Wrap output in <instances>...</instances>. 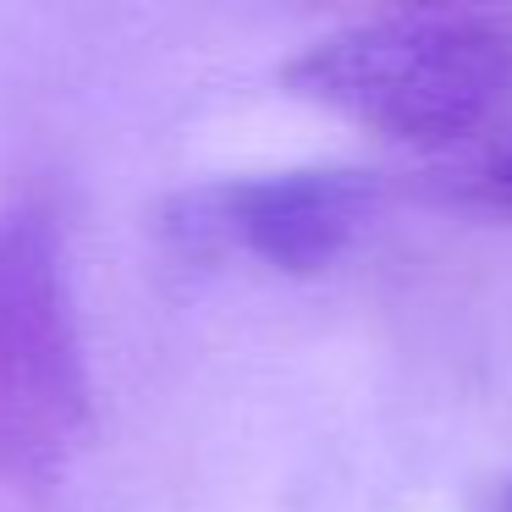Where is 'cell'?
Listing matches in <instances>:
<instances>
[{
	"instance_id": "cell-1",
	"label": "cell",
	"mask_w": 512,
	"mask_h": 512,
	"mask_svg": "<svg viewBox=\"0 0 512 512\" xmlns=\"http://www.w3.org/2000/svg\"><path fill=\"white\" fill-rule=\"evenodd\" d=\"M287 94L402 149H452L512 94V23L474 6L369 12L281 67Z\"/></svg>"
},
{
	"instance_id": "cell-2",
	"label": "cell",
	"mask_w": 512,
	"mask_h": 512,
	"mask_svg": "<svg viewBox=\"0 0 512 512\" xmlns=\"http://www.w3.org/2000/svg\"><path fill=\"white\" fill-rule=\"evenodd\" d=\"M89 424L67 243L45 204L0 215V474L39 479Z\"/></svg>"
},
{
	"instance_id": "cell-3",
	"label": "cell",
	"mask_w": 512,
	"mask_h": 512,
	"mask_svg": "<svg viewBox=\"0 0 512 512\" xmlns=\"http://www.w3.org/2000/svg\"><path fill=\"white\" fill-rule=\"evenodd\" d=\"M375 199L380 188L364 171L298 166L177 193L160 226L188 254H243L281 276H320L353 248Z\"/></svg>"
},
{
	"instance_id": "cell-4",
	"label": "cell",
	"mask_w": 512,
	"mask_h": 512,
	"mask_svg": "<svg viewBox=\"0 0 512 512\" xmlns=\"http://www.w3.org/2000/svg\"><path fill=\"white\" fill-rule=\"evenodd\" d=\"M468 193H474L479 204H490V210H507L512 215V144L501 149L496 160L479 166V177L468 182Z\"/></svg>"
},
{
	"instance_id": "cell-5",
	"label": "cell",
	"mask_w": 512,
	"mask_h": 512,
	"mask_svg": "<svg viewBox=\"0 0 512 512\" xmlns=\"http://www.w3.org/2000/svg\"><path fill=\"white\" fill-rule=\"evenodd\" d=\"M501 512H512V496H507V507H501Z\"/></svg>"
}]
</instances>
